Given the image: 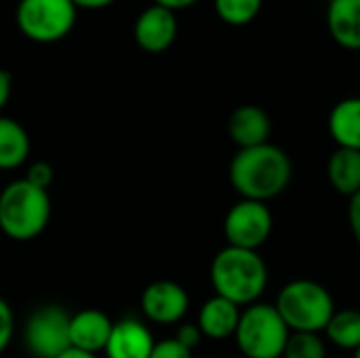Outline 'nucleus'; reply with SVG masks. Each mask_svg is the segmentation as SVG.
Segmentation results:
<instances>
[{
  "label": "nucleus",
  "mask_w": 360,
  "mask_h": 358,
  "mask_svg": "<svg viewBox=\"0 0 360 358\" xmlns=\"http://www.w3.org/2000/svg\"><path fill=\"white\" fill-rule=\"evenodd\" d=\"M228 175L240 198L268 203L289 188L293 162L283 148L268 141L255 148L238 150L230 162Z\"/></svg>",
  "instance_id": "f257e3e1"
},
{
  "label": "nucleus",
  "mask_w": 360,
  "mask_h": 358,
  "mask_svg": "<svg viewBox=\"0 0 360 358\" xmlns=\"http://www.w3.org/2000/svg\"><path fill=\"white\" fill-rule=\"evenodd\" d=\"M211 285L215 295L230 300L236 306H251L264 295L270 272L257 251L224 247L211 262Z\"/></svg>",
  "instance_id": "f03ea898"
},
{
  "label": "nucleus",
  "mask_w": 360,
  "mask_h": 358,
  "mask_svg": "<svg viewBox=\"0 0 360 358\" xmlns=\"http://www.w3.org/2000/svg\"><path fill=\"white\" fill-rule=\"evenodd\" d=\"M51 219L49 192L27 179H15L0 192V230L17 243L38 238Z\"/></svg>",
  "instance_id": "7ed1b4c3"
},
{
  "label": "nucleus",
  "mask_w": 360,
  "mask_h": 358,
  "mask_svg": "<svg viewBox=\"0 0 360 358\" xmlns=\"http://www.w3.org/2000/svg\"><path fill=\"white\" fill-rule=\"evenodd\" d=\"M276 310L287 323L289 331L321 333L335 312L333 295L327 287L310 279H295L287 283L276 298Z\"/></svg>",
  "instance_id": "20e7f679"
},
{
  "label": "nucleus",
  "mask_w": 360,
  "mask_h": 358,
  "mask_svg": "<svg viewBox=\"0 0 360 358\" xmlns=\"http://www.w3.org/2000/svg\"><path fill=\"white\" fill-rule=\"evenodd\" d=\"M291 331L274 304L255 302L240 312L234 340L245 358H283Z\"/></svg>",
  "instance_id": "39448f33"
},
{
  "label": "nucleus",
  "mask_w": 360,
  "mask_h": 358,
  "mask_svg": "<svg viewBox=\"0 0 360 358\" xmlns=\"http://www.w3.org/2000/svg\"><path fill=\"white\" fill-rule=\"evenodd\" d=\"M76 13L72 0H19L15 19L25 38L49 44L72 32Z\"/></svg>",
  "instance_id": "423d86ee"
},
{
  "label": "nucleus",
  "mask_w": 360,
  "mask_h": 358,
  "mask_svg": "<svg viewBox=\"0 0 360 358\" xmlns=\"http://www.w3.org/2000/svg\"><path fill=\"white\" fill-rule=\"evenodd\" d=\"M23 344L34 358H57L70 348V314L61 306L36 308L23 325Z\"/></svg>",
  "instance_id": "0eeeda50"
},
{
  "label": "nucleus",
  "mask_w": 360,
  "mask_h": 358,
  "mask_svg": "<svg viewBox=\"0 0 360 358\" xmlns=\"http://www.w3.org/2000/svg\"><path fill=\"white\" fill-rule=\"evenodd\" d=\"M274 215L266 203L240 198L232 209L226 213L224 219V234L230 247L257 251L264 247L272 234Z\"/></svg>",
  "instance_id": "6e6552de"
},
{
  "label": "nucleus",
  "mask_w": 360,
  "mask_h": 358,
  "mask_svg": "<svg viewBox=\"0 0 360 358\" xmlns=\"http://www.w3.org/2000/svg\"><path fill=\"white\" fill-rule=\"evenodd\" d=\"M190 306V298L179 283L156 281L150 283L141 293V310L148 321L156 325L179 323Z\"/></svg>",
  "instance_id": "1a4fd4ad"
},
{
  "label": "nucleus",
  "mask_w": 360,
  "mask_h": 358,
  "mask_svg": "<svg viewBox=\"0 0 360 358\" xmlns=\"http://www.w3.org/2000/svg\"><path fill=\"white\" fill-rule=\"evenodd\" d=\"M133 36L146 53H165L177 38V17L165 6L150 4L135 19Z\"/></svg>",
  "instance_id": "9d476101"
},
{
  "label": "nucleus",
  "mask_w": 360,
  "mask_h": 358,
  "mask_svg": "<svg viewBox=\"0 0 360 358\" xmlns=\"http://www.w3.org/2000/svg\"><path fill=\"white\" fill-rule=\"evenodd\" d=\"M114 323L101 310L86 308L70 317V346L97 354L105 350Z\"/></svg>",
  "instance_id": "9b49d317"
},
{
  "label": "nucleus",
  "mask_w": 360,
  "mask_h": 358,
  "mask_svg": "<svg viewBox=\"0 0 360 358\" xmlns=\"http://www.w3.org/2000/svg\"><path fill=\"white\" fill-rule=\"evenodd\" d=\"M270 133H272L270 116L259 106H251V103L238 106L228 118V135L238 146V150L268 143Z\"/></svg>",
  "instance_id": "f8f14e48"
},
{
  "label": "nucleus",
  "mask_w": 360,
  "mask_h": 358,
  "mask_svg": "<svg viewBox=\"0 0 360 358\" xmlns=\"http://www.w3.org/2000/svg\"><path fill=\"white\" fill-rule=\"evenodd\" d=\"M154 344V335L143 323L124 319L120 323H114L103 352L108 358H150Z\"/></svg>",
  "instance_id": "ddd939ff"
},
{
  "label": "nucleus",
  "mask_w": 360,
  "mask_h": 358,
  "mask_svg": "<svg viewBox=\"0 0 360 358\" xmlns=\"http://www.w3.org/2000/svg\"><path fill=\"white\" fill-rule=\"evenodd\" d=\"M240 312H243L240 306L232 304L226 298L213 295L202 304L196 325L202 331V335L209 340H217V342L228 340L234 338V331L240 321Z\"/></svg>",
  "instance_id": "4468645a"
},
{
  "label": "nucleus",
  "mask_w": 360,
  "mask_h": 358,
  "mask_svg": "<svg viewBox=\"0 0 360 358\" xmlns=\"http://www.w3.org/2000/svg\"><path fill=\"white\" fill-rule=\"evenodd\" d=\"M327 25L342 49L360 51V0H331Z\"/></svg>",
  "instance_id": "2eb2a0df"
},
{
  "label": "nucleus",
  "mask_w": 360,
  "mask_h": 358,
  "mask_svg": "<svg viewBox=\"0 0 360 358\" xmlns=\"http://www.w3.org/2000/svg\"><path fill=\"white\" fill-rule=\"evenodd\" d=\"M329 133L338 148L360 150V97L335 103L329 114Z\"/></svg>",
  "instance_id": "dca6fc26"
},
{
  "label": "nucleus",
  "mask_w": 360,
  "mask_h": 358,
  "mask_svg": "<svg viewBox=\"0 0 360 358\" xmlns=\"http://www.w3.org/2000/svg\"><path fill=\"white\" fill-rule=\"evenodd\" d=\"M327 179L342 196L352 198L360 192V150L338 148L327 160Z\"/></svg>",
  "instance_id": "f3484780"
},
{
  "label": "nucleus",
  "mask_w": 360,
  "mask_h": 358,
  "mask_svg": "<svg viewBox=\"0 0 360 358\" xmlns=\"http://www.w3.org/2000/svg\"><path fill=\"white\" fill-rule=\"evenodd\" d=\"M30 137L27 131L13 118L0 116V169H17L27 160Z\"/></svg>",
  "instance_id": "a211bd4d"
},
{
  "label": "nucleus",
  "mask_w": 360,
  "mask_h": 358,
  "mask_svg": "<svg viewBox=\"0 0 360 358\" xmlns=\"http://www.w3.org/2000/svg\"><path fill=\"white\" fill-rule=\"evenodd\" d=\"M325 335L333 346L356 352L360 348V310H335L325 327Z\"/></svg>",
  "instance_id": "6ab92c4d"
},
{
  "label": "nucleus",
  "mask_w": 360,
  "mask_h": 358,
  "mask_svg": "<svg viewBox=\"0 0 360 358\" xmlns=\"http://www.w3.org/2000/svg\"><path fill=\"white\" fill-rule=\"evenodd\" d=\"M213 4L217 17L228 25H247L259 15L264 0H213Z\"/></svg>",
  "instance_id": "aec40b11"
},
{
  "label": "nucleus",
  "mask_w": 360,
  "mask_h": 358,
  "mask_svg": "<svg viewBox=\"0 0 360 358\" xmlns=\"http://www.w3.org/2000/svg\"><path fill=\"white\" fill-rule=\"evenodd\" d=\"M283 358H329L327 344L319 333H297L291 331Z\"/></svg>",
  "instance_id": "412c9836"
},
{
  "label": "nucleus",
  "mask_w": 360,
  "mask_h": 358,
  "mask_svg": "<svg viewBox=\"0 0 360 358\" xmlns=\"http://www.w3.org/2000/svg\"><path fill=\"white\" fill-rule=\"evenodd\" d=\"M30 184H34L36 188H42V190H49V186L53 184V167L44 160H36L27 167L25 171V177Z\"/></svg>",
  "instance_id": "4be33fe9"
},
{
  "label": "nucleus",
  "mask_w": 360,
  "mask_h": 358,
  "mask_svg": "<svg viewBox=\"0 0 360 358\" xmlns=\"http://www.w3.org/2000/svg\"><path fill=\"white\" fill-rule=\"evenodd\" d=\"M15 333V317L11 306L0 298V354L6 350V346L11 344Z\"/></svg>",
  "instance_id": "5701e85b"
},
{
  "label": "nucleus",
  "mask_w": 360,
  "mask_h": 358,
  "mask_svg": "<svg viewBox=\"0 0 360 358\" xmlns=\"http://www.w3.org/2000/svg\"><path fill=\"white\" fill-rule=\"evenodd\" d=\"M150 358H192V350H188L186 346H181V344L173 338V340L156 342Z\"/></svg>",
  "instance_id": "b1692460"
},
{
  "label": "nucleus",
  "mask_w": 360,
  "mask_h": 358,
  "mask_svg": "<svg viewBox=\"0 0 360 358\" xmlns=\"http://www.w3.org/2000/svg\"><path fill=\"white\" fill-rule=\"evenodd\" d=\"M202 338H205V335H202V331L198 329L196 323H184V325L177 329V335H175V340H177L181 346H186L188 350H194V348L200 344Z\"/></svg>",
  "instance_id": "393cba45"
},
{
  "label": "nucleus",
  "mask_w": 360,
  "mask_h": 358,
  "mask_svg": "<svg viewBox=\"0 0 360 358\" xmlns=\"http://www.w3.org/2000/svg\"><path fill=\"white\" fill-rule=\"evenodd\" d=\"M348 222H350V232H352L356 245L360 247V192H356L350 198V205H348Z\"/></svg>",
  "instance_id": "a878e982"
},
{
  "label": "nucleus",
  "mask_w": 360,
  "mask_h": 358,
  "mask_svg": "<svg viewBox=\"0 0 360 358\" xmlns=\"http://www.w3.org/2000/svg\"><path fill=\"white\" fill-rule=\"evenodd\" d=\"M11 89H13V78L6 70L0 68V110L6 106V101L11 97Z\"/></svg>",
  "instance_id": "bb28decb"
},
{
  "label": "nucleus",
  "mask_w": 360,
  "mask_h": 358,
  "mask_svg": "<svg viewBox=\"0 0 360 358\" xmlns=\"http://www.w3.org/2000/svg\"><path fill=\"white\" fill-rule=\"evenodd\" d=\"M198 0H152V4H158V6H165L169 11H181V8H188L192 4H196Z\"/></svg>",
  "instance_id": "cd10ccee"
},
{
  "label": "nucleus",
  "mask_w": 360,
  "mask_h": 358,
  "mask_svg": "<svg viewBox=\"0 0 360 358\" xmlns=\"http://www.w3.org/2000/svg\"><path fill=\"white\" fill-rule=\"evenodd\" d=\"M76 8H89V11H95V8H105L110 4H114L116 0H72Z\"/></svg>",
  "instance_id": "c85d7f7f"
},
{
  "label": "nucleus",
  "mask_w": 360,
  "mask_h": 358,
  "mask_svg": "<svg viewBox=\"0 0 360 358\" xmlns=\"http://www.w3.org/2000/svg\"><path fill=\"white\" fill-rule=\"evenodd\" d=\"M57 358H97V354H91V352H84V350H78V348H68L63 354H59Z\"/></svg>",
  "instance_id": "c756f323"
},
{
  "label": "nucleus",
  "mask_w": 360,
  "mask_h": 358,
  "mask_svg": "<svg viewBox=\"0 0 360 358\" xmlns=\"http://www.w3.org/2000/svg\"><path fill=\"white\" fill-rule=\"evenodd\" d=\"M354 358H360V348L356 350V352H354Z\"/></svg>",
  "instance_id": "7c9ffc66"
},
{
  "label": "nucleus",
  "mask_w": 360,
  "mask_h": 358,
  "mask_svg": "<svg viewBox=\"0 0 360 358\" xmlns=\"http://www.w3.org/2000/svg\"><path fill=\"white\" fill-rule=\"evenodd\" d=\"M327 2H331V0H327Z\"/></svg>",
  "instance_id": "2f4dec72"
},
{
  "label": "nucleus",
  "mask_w": 360,
  "mask_h": 358,
  "mask_svg": "<svg viewBox=\"0 0 360 358\" xmlns=\"http://www.w3.org/2000/svg\"><path fill=\"white\" fill-rule=\"evenodd\" d=\"M329 358H333V357H329Z\"/></svg>",
  "instance_id": "473e14b6"
}]
</instances>
